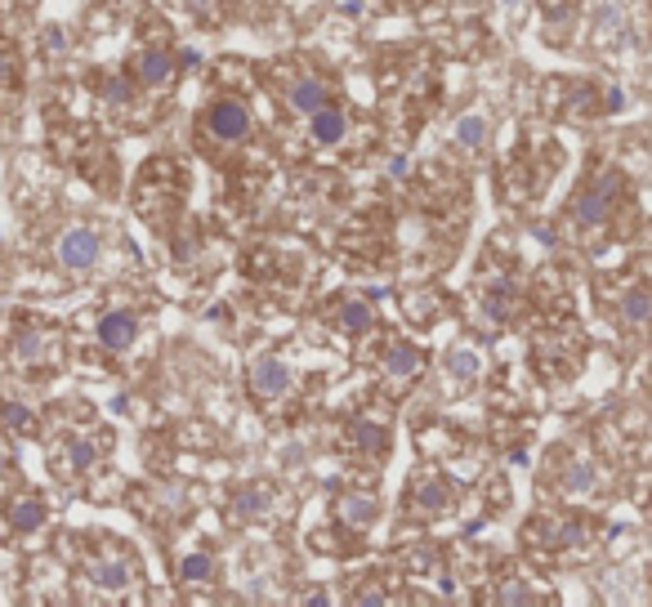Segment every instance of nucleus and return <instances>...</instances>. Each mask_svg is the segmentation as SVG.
I'll return each mask as SVG.
<instances>
[{
	"mask_svg": "<svg viewBox=\"0 0 652 607\" xmlns=\"http://www.w3.org/2000/svg\"><path fill=\"white\" fill-rule=\"evenodd\" d=\"M184 188L188 175L179 170V161L157 157L139 170V183H134V210L152 224H170V219L184 210Z\"/></svg>",
	"mask_w": 652,
	"mask_h": 607,
	"instance_id": "nucleus-2",
	"label": "nucleus"
},
{
	"mask_svg": "<svg viewBox=\"0 0 652 607\" xmlns=\"http://www.w3.org/2000/svg\"><path fill=\"white\" fill-rule=\"evenodd\" d=\"M501 5H505V9H523V0H501Z\"/></svg>",
	"mask_w": 652,
	"mask_h": 607,
	"instance_id": "nucleus-30",
	"label": "nucleus"
},
{
	"mask_svg": "<svg viewBox=\"0 0 652 607\" xmlns=\"http://www.w3.org/2000/svg\"><path fill=\"white\" fill-rule=\"evenodd\" d=\"M197 134L210 148H237V143H246L255 134V112L246 108V99H237V94H215V99L201 108Z\"/></svg>",
	"mask_w": 652,
	"mask_h": 607,
	"instance_id": "nucleus-3",
	"label": "nucleus"
},
{
	"mask_svg": "<svg viewBox=\"0 0 652 607\" xmlns=\"http://www.w3.org/2000/svg\"><path fill=\"white\" fill-rule=\"evenodd\" d=\"M85 585H94V590H103V594L130 590L134 585V558L126 554V545L103 541V549H94V554L85 558Z\"/></svg>",
	"mask_w": 652,
	"mask_h": 607,
	"instance_id": "nucleus-5",
	"label": "nucleus"
},
{
	"mask_svg": "<svg viewBox=\"0 0 652 607\" xmlns=\"http://www.w3.org/2000/svg\"><path fill=\"white\" fill-rule=\"evenodd\" d=\"M246 384H251V393L260 402H277L291 393V366L282 358H255L246 366Z\"/></svg>",
	"mask_w": 652,
	"mask_h": 607,
	"instance_id": "nucleus-12",
	"label": "nucleus"
},
{
	"mask_svg": "<svg viewBox=\"0 0 652 607\" xmlns=\"http://www.w3.org/2000/svg\"><path fill=\"white\" fill-rule=\"evenodd\" d=\"M5 465H9V447L0 442V474H5Z\"/></svg>",
	"mask_w": 652,
	"mask_h": 607,
	"instance_id": "nucleus-29",
	"label": "nucleus"
},
{
	"mask_svg": "<svg viewBox=\"0 0 652 607\" xmlns=\"http://www.w3.org/2000/svg\"><path fill=\"white\" fill-rule=\"evenodd\" d=\"M456 143H460V148H469V152H478L487 143V121L478 117V112H474V117H465L456 125Z\"/></svg>",
	"mask_w": 652,
	"mask_h": 607,
	"instance_id": "nucleus-24",
	"label": "nucleus"
},
{
	"mask_svg": "<svg viewBox=\"0 0 652 607\" xmlns=\"http://www.w3.org/2000/svg\"><path fill=\"white\" fill-rule=\"evenodd\" d=\"M264 509H268V491H264V487H260V491L246 487L242 496L233 500V514H237V518H264Z\"/></svg>",
	"mask_w": 652,
	"mask_h": 607,
	"instance_id": "nucleus-25",
	"label": "nucleus"
},
{
	"mask_svg": "<svg viewBox=\"0 0 652 607\" xmlns=\"http://www.w3.org/2000/svg\"><path fill=\"white\" fill-rule=\"evenodd\" d=\"M45 45H50V54H54V59H59V54H63V45H67V36H63V27H45Z\"/></svg>",
	"mask_w": 652,
	"mask_h": 607,
	"instance_id": "nucleus-28",
	"label": "nucleus"
},
{
	"mask_svg": "<svg viewBox=\"0 0 652 607\" xmlns=\"http://www.w3.org/2000/svg\"><path fill=\"white\" fill-rule=\"evenodd\" d=\"M9 362L18 375H59L67 362V335L54 322H41L32 313H18L9 322Z\"/></svg>",
	"mask_w": 652,
	"mask_h": 607,
	"instance_id": "nucleus-1",
	"label": "nucleus"
},
{
	"mask_svg": "<svg viewBox=\"0 0 652 607\" xmlns=\"http://www.w3.org/2000/svg\"><path fill=\"white\" fill-rule=\"evenodd\" d=\"M581 536H586V527H581L577 514H536L532 523L523 527V545L532 549V554H545V558L577 549Z\"/></svg>",
	"mask_w": 652,
	"mask_h": 607,
	"instance_id": "nucleus-4",
	"label": "nucleus"
},
{
	"mask_svg": "<svg viewBox=\"0 0 652 607\" xmlns=\"http://www.w3.org/2000/svg\"><path fill=\"white\" fill-rule=\"evenodd\" d=\"M420 371H425V353H420L411 340L389 344L385 358H380V380L389 384V393H407L411 384L420 380Z\"/></svg>",
	"mask_w": 652,
	"mask_h": 607,
	"instance_id": "nucleus-11",
	"label": "nucleus"
},
{
	"mask_svg": "<svg viewBox=\"0 0 652 607\" xmlns=\"http://www.w3.org/2000/svg\"><path fill=\"white\" fill-rule=\"evenodd\" d=\"M94 465H99V442L85 438V433H67L59 447L50 451V469L63 478V483H76V478L90 474Z\"/></svg>",
	"mask_w": 652,
	"mask_h": 607,
	"instance_id": "nucleus-10",
	"label": "nucleus"
},
{
	"mask_svg": "<svg viewBox=\"0 0 652 607\" xmlns=\"http://www.w3.org/2000/svg\"><path fill=\"white\" fill-rule=\"evenodd\" d=\"M0 425H5L9 433H18V438H32V433H41V420H36L27 407H18V402H0Z\"/></svg>",
	"mask_w": 652,
	"mask_h": 607,
	"instance_id": "nucleus-22",
	"label": "nucleus"
},
{
	"mask_svg": "<svg viewBox=\"0 0 652 607\" xmlns=\"http://www.w3.org/2000/svg\"><path fill=\"white\" fill-rule=\"evenodd\" d=\"M5 90L14 94L18 90V54H14V45H0V99H5Z\"/></svg>",
	"mask_w": 652,
	"mask_h": 607,
	"instance_id": "nucleus-26",
	"label": "nucleus"
},
{
	"mask_svg": "<svg viewBox=\"0 0 652 607\" xmlns=\"http://www.w3.org/2000/svg\"><path fill=\"white\" fill-rule=\"evenodd\" d=\"M487 599H492V603H536L541 594L527 590L523 576H501V581H496V590L487 594Z\"/></svg>",
	"mask_w": 652,
	"mask_h": 607,
	"instance_id": "nucleus-23",
	"label": "nucleus"
},
{
	"mask_svg": "<svg viewBox=\"0 0 652 607\" xmlns=\"http://www.w3.org/2000/svg\"><path fill=\"white\" fill-rule=\"evenodd\" d=\"M139 340V313L134 308H108L99 317V344L112 353H126L130 344Z\"/></svg>",
	"mask_w": 652,
	"mask_h": 607,
	"instance_id": "nucleus-13",
	"label": "nucleus"
},
{
	"mask_svg": "<svg viewBox=\"0 0 652 607\" xmlns=\"http://www.w3.org/2000/svg\"><path fill=\"white\" fill-rule=\"evenodd\" d=\"M175 576H179V585H206L210 576H215V558H210L206 549H193V554H184L175 563Z\"/></svg>",
	"mask_w": 652,
	"mask_h": 607,
	"instance_id": "nucleus-20",
	"label": "nucleus"
},
{
	"mask_svg": "<svg viewBox=\"0 0 652 607\" xmlns=\"http://www.w3.org/2000/svg\"><path fill=\"white\" fill-rule=\"evenodd\" d=\"M376 514H380L376 491H344V496H335V518H340L349 532H367V527L376 523Z\"/></svg>",
	"mask_w": 652,
	"mask_h": 607,
	"instance_id": "nucleus-14",
	"label": "nucleus"
},
{
	"mask_svg": "<svg viewBox=\"0 0 652 607\" xmlns=\"http://www.w3.org/2000/svg\"><path fill=\"white\" fill-rule=\"evenodd\" d=\"M5 518H9L14 532H23V536L36 532V527L45 523V500L36 496V491H18V496L5 505Z\"/></svg>",
	"mask_w": 652,
	"mask_h": 607,
	"instance_id": "nucleus-18",
	"label": "nucleus"
},
{
	"mask_svg": "<svg viewBox=\"0 0 652 607\" xmlns=\"http://www.w3.org/2000/svg\"><path fill=\"white\" fill-rule=\"evenodd\" d=\"M335 322H340L344 335L371 331V322H376V313H371V300H367V295H344V300H340V313H335Z\"/></svg>",
	"mask_w": 652,
	"mask_h": 607,
	"instance_id": "nucleus-19",
	"label": "nucleus"
},
{
	"mask_svg": "<svg viewBox=\"0 0 652 607\" xmlns=\"http://www.w3.org/2000/svg\"><path fill=\"white\" fill-rule=\"evenodd\" d=\"M581 362V326L563 322L554 331L536 335V366L545 375H572Z\"/></svg>",
	"mask_w": 652,
	"mask_h": 607,
	"instance_id": "nucleus-6",
	"label": "nucleus"
},
{
	"mask_svg": "<svg viewBox=\"0 0 652 607\" xmlns=\"http://www.w3.org/2000/svg\"><path fill=\"white\" fill-rule=\"evenodd\" d=\"M407 509L416 518H447L456 509V491L443 474H416L411 478V491H407Z\"/></svg>",
	"mask_w": 652,
	"mask_h": 607,
	"instance_id": "nucleus-9",
	"label": "nucleus"
},
{
	"mask_svg": "<svg viewBox=\"0 0 652 607\" xmlns=\"http://www.w3.org/2000/svg\"><path fill=\"white\" fill-rule=\"evenodd\" d=\"M282 99H286V108H295V112H318L322 103H331V85H326L322 76H300V81H291L282 90Z\"/></svg>",
	"mask_w": 652,
	"mask_h": 607,
	"instance_id": "nucleus-16",
	"label": "nucleus"
},
{
	"mask_svg": "<svg viewBox=\"0 0 652 607\" xmlns=\"http://www.w3.org/2000/svg\"><path fill=\"white\" fill-rule=\"evenodd\" d=\"M99 255H103V237L94 224H72L54 242V259H59V268H67V273H90L99 264Z\"/></svg>",
	"mask_w": 652,
	"mask_h": 607,
	"instance_id": "nucleus-8",
	"label": "nucleus"
},
{
	"mask_svg": "<svg viewBox=\"0 0 652 607\" xmlns=\"http://www.w3.org/2000/svg\"><path fill=\"white\" fill-rule=\"evenodd\" d=\"M617 317L626 331H648L652 326V286L648 282H630L617 295Z\"/></svg>",
	"mask_w": 652,
	"mask_h": 607,
	"instance_id": "nucleus-15",
	"label": "nucleus"
},
{
	"mask_svg": "<svg viewBox=\"0 0 652 607\" xmlns=\"http://www.w3.org/2000/svg\"><path fill=\"white\" fill-rule=\"evenodd\" d=\"M594 487H599V469H594L590 460H572L568 474H563V491H568V496H590Z\"/></svg>",
	"mask_w": 652,
	"mask_h": 607,
	"instance_id": "nucleus-21",
	"label": "nucleus"
},
{
	"mask_svg": "<svg viewBox=\"0 0 652 607\" xmlns=\"http://www.w3.org/2000/svg\"><path fill=\"white\" fill-rule=\"evenodd\" d=\"M309 134L318 148H335V143H344V134H349V117H344L340 108H331V103H322L318 112H309Z\"/></svg>",
	"mask_w": 652,
	"mask_h": 607,
	"instance_id": "nucleus-17",
	"label": "nucleus"
},
{
	"mask_svg": "<svg viewBox=\"0 0 652 607\" xmlns=\"http://www.w3.org/2000/svg\"><path fill=\"white\" fill-rule=\"evenodd\" d=\"M447 371H452L456 380H474V375H478V358L469 349H456L452 358H447Z\"/></svg>",
	"mask_w": 652,
	"mask_h": 607,
	"instance_id": "nucleus-27",
	"label": "nucleus"
},
{
	"mask_svg": "<svg viewBox=\"0 0 652 607\" xmlns=\"http://www.w3.org/2000/svg\"><path fill=\"white\" fill-rule=\"evenodd\" d=\"M175 54L166 50V45H139V50L130 54V81L139 85V90L148 94H161L175 85Z\"/></svg>",
	"mask_w": 652,
	"mask_h": 607,
	"instance_id": "nucleus-7",
	"label": "nucleus"
}]
</instances>
